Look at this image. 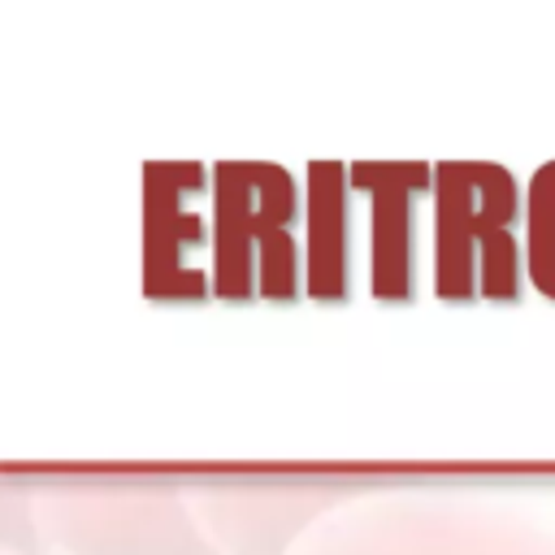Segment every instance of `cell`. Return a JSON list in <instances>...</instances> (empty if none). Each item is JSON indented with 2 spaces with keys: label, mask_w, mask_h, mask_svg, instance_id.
Returning a JSON list of instances; mask_svg holds the SVG:
<instances>
[{
  "label": "cell",
  "mask_w": 555,
  "mask_h": 555,
  "mask_svg": "<svg viewBox=\"0 0 555 555\" xmlns=\"http://www.w3.org/2000/svg\"><path fill=\"white\" fill-rule=\"evenodd\" d=\"M520 182L494 160L434 165V295L451 304L516 299L529 269L520 247Z\"/></svg>",
  "instance_id": "1"
},
{
  "label": "cell",
  "mask_w": 555,
  "mask_h": 555,
  "mask_svg": "<svg viewBox=\"0 0 555 555\" xmlns=\"http://www.w3.org/2000/svg\"><path fill=\"white\" fill-rule=\"evenodd\" d=\"M299 191L282 165L269 160H217L212 165V295L221 299H295L299 247H295Z\"/></svg>",
  "instance_id": "2"
},
{
  "label": "cell",
  "mask_w": 555,
  "mask_h": 555,
  "mask_svg": "<svg viewBox=\"0 0 555 555\" xmlns=\"http://www.w3.org/2000/svg\"><path fill=\"white\" fill-rule=\"evenodd\" d=\"M204 165L169 160L147 165L143 182V286L152 299H204L212 269L195 256H212V199L204 204Z\"/></svg>",
  "instance_id": "3"
},
{
  "label": "cell",
  "mask_w": 555,
  "mask_h": 555,
  "mask_svg": "<svg viewBox=\"0 0 555 555\" xmlns=\"http://www.w3.org/2000/svg\"><path fill=\"white\" fill-rule=\"evenodd\" d=\"M351 186L373 204V295L403 304L416 286V225L412 204L434 186V165L421 160H356Z\"/></svg>",
  "instance_id": "4"
},
{
  "label": "cell",
  "mask_w": 555,
  "mask_h": 555,
  "mask_svg": "<svg viewBox=\"0 0 555 555\" xmlns=\"http://www.w3.org/2000/svg\"><path fill=\"white\" fill-rule=\"evenodd\" d=\"M351 169L338 160H308V247L304 291L338 304L351 295V217H347Z\"/></svg>",
  "instance_id": "5"
},
{
  "label": "cell",
  "mask_w": 555,
  "mask_h": 555,
  "mask_svg": "<svg viewBox=\"0 0 555 555\" xmlns=\"http://www.w3.org/2000/svg\"><path fill=\"white\" fill-rule=\"evenodd\" d=\"M525 269L533 291L555 299V160H542L525 186Z\"/></svg>",
  "instance_id": "6"
}]
</instances>
